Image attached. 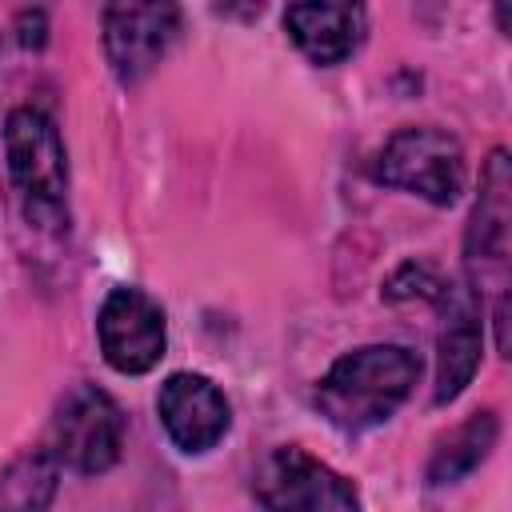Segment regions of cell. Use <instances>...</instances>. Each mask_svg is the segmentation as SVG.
Wrapping results in <instances>:
<instances>
[{
	"label": "cell",
	"instance_id": "cell-1",
	"mask_svg": "<svg viewBox=\"0 0 512 512\" xmlns=\"http://www.w3.org/2000/svg\"><path fill=\"white\" fill-rule=\"evenodd\" d=\"M420 356L404 344H364L344 352L316 384V408L344 432L388 420L412 392Z\"/></svg>",
	"mask_w": 512,
	"mask_h": 512
},
{
	"label": "cell",
	"instance_id": "cell-2",
	"mask_svg": "<svg viewBox=\"0 0 512 512\" xmlns=\"http://www.w3.org/2000/svg\"><path fill=\"white\" fill-rule=\"evenodd\" d=\"M4 156L12 184L24 196L28 220L44 228H60L64 196H68V164L56 124L40 108H12L4 120Z\"/></svg>",
	"mask_w": 512,
	"mask_h": 512
},
{
	"label": "cell",
	"instance_id": "cell-3",
	"mask_svg": "<svg viewBox=\"0 0 512 512\" xmlns=\"http://www.w3.org/2000/svg\"><path fill=\"white\" fill-rule=\"evenodd\" d=\"M376 180L416 192L428 204H456L464 192V148L456 136L432 124L400 128L376 156Z\"/></svg>",
	"mask_w": 512,
	"mask_h": 512
},
{
	"label": "cell",
	"instance_id": "cell-4",
	"mask_svg": "<svg viewBox=\"0 0 512 512\" xmlns=\"http://www.w3.org/2000/svg\"><path fill=\"white\" fill-rule=\"evenodd\" d=\"M124 448V412L120 404L96 388V384H76L64 392L52 416V452L60 464L72 472L96 476L108 472L120 460Z\"/></svg>",
	"mask_w": 512,
	"mask_h": 512
},
{
	"label": "cell",
	"instance_id": "cell-5",
	"mask_svg": "<svg viewBox=\"0 0 512 512\" xmlns=\"http://www.w3.org/2000/svg\"><path fill=\"white\" fill-rule=\"evenodd\" d=\"M180 36V0H108L104 52L124 84L144 80Z\"/></svg>",
	"mask_w": 512,
	"mask_h": 512
},
{
	"label": "cell",
	"instance_id": "cell-6",
	"mask_svg": "<svg viewBox=\"0 0 512 512\" xmlns=\"http://www.w3.org/2000/svg\"><path fill=\"white\" fill-rule=\"evenodd\" d=\"M252 492H256V500L264 508H276V512H288V508H300V512H352V508H360V496H356L352 480H344L340 472H332L328 464H320L316 456H308L296 444L276 448L264 460Z\"/></svg>",
	"mask_w": 512,
	"mask_h": 512
},
{
	"label": "cell",
	"instance_id": "cell-7",
	"mask_svg": "<svg viewBox=\"0 0 512 512\" xmlns=\"http://www.w3.org/2000/svg\"><path fill=\"white\" fill-rule=\"evenodd\" d=\"M96 336L104 360L120 376H140L160 364L168 328L160 304L140 288H112L96 316Z\"/></svg>",
	"mask_w": 512,
	"mask_h": 512
},
{
	"label": "cell",
	"instance_id": "cell-8",
	"mask_svg": "<svg viewBox=\"0 0 512 512\" xmlns=\"http://www.w3.org/2000/svg\"><path fill=\"white\" fill-rule=\"evenodd\" d=\"M156 412H160L168 440L188 456L216 448L232 424V408H228L224 392L208 376H196V372H172L160 384Z\"/></svg>",
	"mask_w": 512,
	"mask_h": 512
},
{
	"label": "cell",
	"instance_id": "cell-9",
	"mask_svg": "<svg viewBox=\"0 0 512 512\" xmlns=\"http://www.w3.org/2000/svg\"><path fill=\"white\" fill-rule=\"evenodd\" d=\"M440 300V336H436V388H432V400L436 404H448L456 400L476 368H480V300H476V288L456 280V284H444V292L436 296Z\"/></svg>",
	"mask_w": 512,
	"mask_h": 512
},
{
	"label": "cell",
	"instance_id": "cell-10",
	"mask_svg": "<svg viewBox=\"0 0 512 512\" xmlns=\"http://www.w3.org/2000/svg\"><path fill=\"white\" fill-rule=\"evenodd\" d=\"M284 28L312 64H340L360 48L368 12L364 0H292Z\"/></svg>",
	"mask_w": 512,
	"mask_h": 512
},
{
	"label": "cell",
	"instance_id": "cell-11",
	"mask_svg": "<svg viewBox=\"0 0 512 512\" xmlns=\"http://www.w3.org/2000/svg\"><path fill=\"white\" fill-rule=\"evenodd\" d=\"M508 232H512V172L508 152L496 148L480 172V196L464 232L468 264H500L508 260Z\"/></svg>",
	"mask_w": 512,
	"mask_h": 512
},
{
	"label": "cell",
	"instance_id": "cell-12",
	"mask_svg": "<svg viewBox=\"0 0 512 512\" xmlns=\"http://www.w3.org/2000/svg\"><path fill=\"white\" fill-rule=\"evenodd\" d=\"M496 436H500V420L496 412H472L464 424H456L448 436L436 440L432 448V460H428V484H456L464 480L468 472H476L488 452L496 448Z\"/></svg>",
	"mask_w": 512,
	"mask_h": 512
},
{
	"label": "cell",
	"instance_id": "cell-13",
	"mask_svg": "<svg viewBox=\"0 0 512 512\" xmlns=\"http://www.w3.org/2000/svg\"><path fill=\"white\" fill-rule=\"evenodd\" d=\"M56 484H60L56 452H44V448L20 452L0 472V508L4 512H40V508L52 504Z\"/></svg>",
	"mask_w": 512,
	"mask_h": 512
},
{
	"label": "cell",
	"instance_id": "cell-14",
	"mask_svg": "<svg viewBox=\"0 0 512 512\" xmlns=\"http://www.w3.org/2000/svg\"><path fill=\"white\" fill-rule=\"evenodd\" d=\"M444 284H448V280H444L432 264L412 260V264H404V268L388 280L384 296H388V300H412V296H420V300H436V296L444 292Z\"/></svg>",
	"mask_w": 512,
	"mask_h": 512
},
{
	"label": "cell",
	"instance_id": "cell-15",
	"mask_svg": "<svg viewBox=\"0 0 512 512\" xmlns=\"http://www.w3.org/2000/svg\"><path fill=\"white\" fill-rule=\"evenodd\" d=\"M268 0H212V8L224 16V20H236V24H248L264 12Z\"/></svg>",
	"mask_w": 512,
	"mask_h": 512
},
{
	"label": "cell",
	"instance_id": "cell-16",
	"mask_svg": "<svg viewBox=\"0 0 512 512\" xmlns=\"http://www.w3.org/2000/svg\"><path fill=\"white\" fill-rule=\"evenodd\" d=\"M44 32H48V24H44V12L40 8H32V12L20 16V44L24 48H40L44 44Z\"/></svg>",
	"mask_w": 512,
	"mask_h": 512
}]
</instances>
